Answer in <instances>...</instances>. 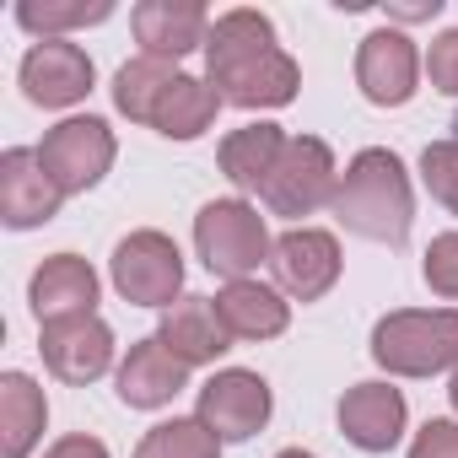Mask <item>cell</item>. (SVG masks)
I'll return each instance as SVG.
<instances>
[{
    "mask_svg": "<svg viewBox=\"0 0 458 458\" xmlns=\"http://www.w3.org/2000/svg\"><path fill=\"white\" fill-rule=\"evenodd\" d=\"M205 71L221 103L238 108H286L297 98V60L276 44L270 17L259 12H226L210 22Z\"/></svg>",
    "mask_w": 458,
    "mask_h": 458,
    "instance_id": "cell-1",
    "label": "cell"
},
{
    "mask_svg": "<svg viewBox=\"0 0 458 458\" xmlns=\"http://www.w3.org/2000/svg\"><path fill=\"white\" fill-rule=\"evenodd\" d=\"M329 210L340 216L345 233L399 249L410 238V221H415V199H410V178H404L399 157L383 151V146H367L340 173V189H335Z\"/></svg>",
    "mask_w": 458,
    "mask_h": 458,
    "instance_id": "cell-2",
    "label": "cell"
},
{
    "mask_svg": "<svg viewBox=\"0 0 458 458\" xmlns=\"http://www.w3.org/2000/svg\"><path fill=\"white\" fill-rule=\"evenodd\" d=\"M372 361L399 377H431L458 361V308L437 313H388L372 329Z\"/></svg>",
    "mask_w": 458,
    "mask_h": 458,
    "instance_id": "cell-3",
    "label": "cell"
},
{
    "mask_svg": "<svg viewBox=\"0 0 458 458\" xmlns=\"http://www.w3.org/2000/svg\"><path fill=\"white\" fill-rule=\"evenodd\" d=\"M194 249L205 259L210 276L226 281H249L259 270V259L270 254V233H265V216L243 199H210L194 216Z\"/></svg>",
    "mask_w": 458,
    "mask_h": 458,
    "instance_id": "cell-4",
    "label": "cell"
},
{
    "mask_svg": "<svg viewBox=\"0 0 458 458\" xmlns=\"http://www.w3.org/2000/svg\"><path fill=\"white\" fill-rule=\"evenodd\" d=\"M335 189H340V178H335V151H329L324 140L302 135V140H286V151H281V162H276V173H270V183H265L259 194H265L270 216L297 221V216H313L318 205H329Z\"/></svg>",
    "mask_w": 458,
    "mask_h": 458,
    "instance_id": "cell-5",
    "label": "cell"
},
{
    "mask_svg": "<svg viewBox=\"0 0 458 458\" xmlns=\"http://www.w3.org/2000/svg\"><path fill=\"white\" fill-rule=\"evenodd\" d=\"M114 286L135 308H173L183 292V254L162 233H130L114 249Z\"/></svg>",
    "mask_w": 458,
    "mask_h": 458,
    "instance_id": "cell-6",
    "label": "cell"
},
{
    "mask_svg": "<svg viewBox=\"0 0 458 458\" xmlns=\"http://www.w3.org/2000/svg\"><path fill=\"white\" fill-rule=\"evenodd\" d=\"M38 162L60 183V194H87L114 167V130L103 119H65L44 135Z\"/></svg>",
    "mask_w": 458,
    "mask_h": 458,
    "instance_id": "cell-7",
    "label": "cell"
},
{
    "mask_svg": "<svg viewBox=\"0 0 458 458\" xmlns=\"http://www.w3.org/2000/svg\"><path fill=\"white\" fill-rule=\"evenodd\" d=\"M221 442H249L265 420H270V383L259 372H216L205 388H199V415Z\"/></svg>",
    "mask_w": 458,
    "mask_h": 458,
    "instance_id": "cell-8",
    "label": "cell"
},
{
    "mask_svg": "<svg viewBox=\"0 0 458 458\" xmlns=\"http://www.w3.org/2000/svg\"><path fill=\"white\" fill-rule=\"evenodd\" d=\"M270 270H276L286 297L318 302L340 281V243L329 233H318V226H292V233L270 249Z\"/></svg>",
    "mask_w": 458,
    "mask_h": 458,
    "instance_id": "cell-9",
    "label": "cell"
},
{
    "mask_svg": "<svg viewBox=\"0 0 458 458\" xmlns=\"http://www.w3.org/2000/svg\"><path fill=\"white\" fill-rule=\"evenodd\" d=\"M415 76H420V55L404 33L394 28H377L361 38V55H356V87L367 92V103L377 108H399L415 98Z\"/></svg>",
    "mask_w": 458,
    "mask_h": 458,
    "instance_id": "cell-10",
    "label": "cell"
},
{
    "mask_svg": "<svg viewBox=\"0 0 458 458\" xmlns=\"http://www.w3.org/2000/svg\"><path fill=\"white\" fill-rule=\"evenodd\" d=\"M44 361L55 377L65 383H98L114 361V329L98 318V313H81V318H60V324H44Z\"/></svg>",
    "mask_w": 458,
    "mask_h": 458,
    "instance_id": "cell-11",
    "label": "cell"
},
{
    "mask_svg": "<svg viewBox=\"0 0 458 458\" xmlns=\"http://www.w3.org/2000/svg\"><path fill=\"white\" fill-rule=\"evenodd\" d=\"M60 183L44 173V162H38V151H28V146H17V151H6L0 157V221L6 226H44V221H55L60 216Z\"/></svg>",
    "mask_w": 458,
    "mask_h": 458,
    "instance_id": "cell-12",
    "label": "cell"
},
{
    "mask_svg": "<svg viewBox=\"0 0 458 458\" xmlns=\"http://www.w3.org/2000/svg\"><path fill=\"white\" fill-rule=\"evenodd\" d=\"M22 92L38 108H71L92 92V60L65 38H44L22 60Z\"/></svg>",
    "mask_w": 458,
    "mask_h": 458,
    "instance_id": "cell-13",
    "label": "cell"
},
{
    "mask_svg": "<svg viewBox=\"0 0 458 458\" xmlns=\"http://www.w3.org/2000/svg\"><path fill=\"white\" fill-rule=\"evenodd\" d=\"M340 431L361 453H388L404 437V394L388 383H356L340 399Z\"/></svg>",
    "mask_w": 458,
    "mask_h": 458,
    "instance_id": "cell-14",
    "label": "cell"
},
{
    "mask_svg": "<svg viewBox=\"0 0 458 458\" xmlns=\"http://www.w3.org/2000/svg\"><path fill=\"white\" fill-rule=\"evenodd\" d=\"M130 22L151 60H178L210 38V17L199 0H140Z\"/></svg>",
    "mask_w": 458,
    "mask_h": 458,
    "instance_id": "cell-15",
    "label": "cell"
},
{
    "mask_svg": "<svg viewBox=\"0 0 458 458\" xmlns=\"http://www.w3.org/2000/svg\"><path fill=\"white\" fill-rule=\"evenodd\" d=\"M189 388V367L162 340H135L119 367V399L130 410H162Z\"/></svg>",
    "mask_w": 458,
    "mask_h": 458,
    "instance_id": "cell-16",
    "label": "cell"
},
{
    "mask_svg": "<svg viewBox=\"0 0 458 458\" xmlns=\"http://www.w3.org/2000/svg\"><path fill=\"white\" fill-rule=\"evenodd\" d=\"M28 297H33L38 324L81 318V313H92V308H98V276H92V265H87V259H76V254H55V259H44V265H38V276H33Z\"/></svg>",
    "mask_w": 458,
    "mask_h": 458,
    "instance_id": "cell-17",
    "label": "cell"
},
{
    "mask_svg": "<svg viewBox=\"0 0 458 458\" xmlns=\"http://www.w3.org/2000/svg\"><path fill=\"white\" fill-rule=\"evenodd\" d=\"M157 340L183 361V367H199V361H216L226 345H233V335H226L221 313L210 297H178L167 313H162V329Z\"/></svg>",
    "mask_w": 458,
    "mask_h": 458,
    "instance_id": "cell-18",
    "label": "cell"
},
{
    "mask_svg": "<svg viewBox=\"0 0 458 458\" xmlns=\"http://www.w3.org/2000/svg\"><path fill=\"white\" fill-rule=\"evenodd\" d=\"M216 313H221V324H226L233 340H276L292 324L281 292H270L259 281H226V292L216 297Z\"/></svg>",
    "mask_w": 458,
    "mask_h": 458,
    "instance_id": "cell-19",
    "label": "cell"
},
{
    "mask_svg": "<svg viewBox=\"0 0 458 458\" xmlns=\"http://www.w3.org/2000/svg\"><path fill=\"white\" fill-rule=\"evenodd\" d=\"M281 151H286L281 124H243V130H233V135L221 140V173L233 178V189L259 194V189L270 183Z\"/></svg>",
    "mask_w": 458,
    "mask_h": 458,
    "instance_id": "cell-20",
    "label": "cell"
},
{
    "mask_svg": "<svg viewBox=\"0 0 458 458\" xmlns=\"http://www.w3.org/2000/svg\"><path fill=\"white\" fill-rule=\"evenodd\" d=\"M44 420H49V404H44V388L28 372L0 377V453L28 458L33 442L44 437Z\"/></svg>",
    "mask_w": 458,
    "mask_h": 458,
    "instance_id": "cell-21",
    "label": "cell"
},
{
    "mask_svg": "<svg viewBox=\"0 0 458 458\" xmlns=\"http://www.w3.org/2000/svg\"><path fill=\"white\" fill-rule=\"evenodd\" d=\"M216 108H221V98H216L210 81H199V76H178V81L162 92L151 124H157L167 140H194V135H205V130L216 124Z\"/></svg>",
    "mask_w": 458,
    "mask_h": 458,
    "instance_id": "cell-22",
    "label": "cell"
},
{
    "mask_svg": "<svg viewBox=\"0 0 458 458\" xmlns=\"http://www.w3.org/2000/svg\"><path fill=\"white\" fill-rule=\"evenodd\" d=\"M178 81V71L167 65V60H151V55H140V60H130L119 76H114V103H119V114H130L135 124H151L157 119V103H162V92Z\"/></svg>",
    "mask_w": 458,
    "mask_h": 458,
    "instance_id": "cell-23",
    "label": "cell"
},
{
    "mask_svg": "<svg viewBox=\"0 0 458 458\" xmlns=\"http://www.w3.org/2000/svg\"><path fill=\"white\" fill-rule=\"evenodd\" d=\"M108 17H114V0H22L17 6V22L28 33H44V38H60L71 28H92Z\"/></svg>",
    "mask_w": 458,
    "mask_h": 458,
    "instance_id": "cell-24",
    "label": "cell"
},
{
    "mask_svg": "<svg viewBox=\"0 0 458 458\" xmlns=\"http://www.w3.org/2000/svg\"><path fill=\"white\" fill-rule=\"evenodd\" d=\"M135 458H221V437L205 420H162L146 431Z\"/></svg>",
    "mask_w": 458,
    "mask_h": 458,
    "instance_id": "cell-25",
    "label": "cell"
},
{
    "mask_svg": "<svg viewBox=\"0 0 458 458\" xmlns=\"http://www.w3.org/2000/svg\"><path fill=\"white\" fill-rule=\"evenodd\" d=\"M420 178L431 189V199H442L458 216V140H437L420 151Z\"/></svg>",
    "mask_w": 458,
    "mask_h": 458,
    "instance_id": "cell-26",
    "label": "cell"
},
{
    "mask_svg": "<svg viewBox=\"0 0 458 458\" xmlns=\"http://www.w3.org/2000/svg\"><path fill=\"white\" fill-rule=\"evenodd\" d=\"M426 286L447 302H458V233H442L431 238L426 249Z\"/></svg>",
    "mask_w": 458,
    "mask_h": 458,
    "instance_id": "cell-27",
    "label": "cell"
},
{
    "mask_svg": "<svg viewBox=\"0 0 458 458\" xmlns=\"http://www.w3.org/2000/svg\"><path fill=\"white\" fill-rule=\"evenodd\" d=\"M426 76H431V87H437V92L458 98V28H453V33H442V38L431 44V55H426Z\"/></svg>",
    "mask_w": 458,
    "mask_h": 458,
    "instance_id": "cell-28",
    "label": "cell"
},
{
    "mask_svg": "<svg viewBox=\"0 0 458 458\" xmlns=\"http://www.w3.org/2000/svg\"><path fill=\"white\" fill-rule=\"evenodd\" d=\"M410 458H458V420H426Z\"/></svg>",
    "mask_w": 458,
    "mask_h": 458,
    "instance_id": "cell-29",
    "label": "cell"
},
{
    "mask_svg": "<svg viewBox=\"0 0 458 458\" xmlns=\"http://www.w3.org/2000/svg\"><path fill=\"white\" fill-rule=\"evenodd\" d=\"M44 458H108V447H103L98 437H65V442H55Z\"/></svg>",
    "mask_w": 458,
    "mask_h": 458,
    "instance_id": "cell-30",
    "label": "cell"
},
{
    "mask_svg": "<svg viewBox=\"0 0 458 458\" xmlns=\"http://www.w3.org/2000/svg\"><path fill=\"white\" fill-rule=\"evenodd\" d=\"M437 12H442V0H388L394 22H431Z\"/></svg>",
    "mask_w": 458,
    "mask_h": 458,
    "instance_id": "cell-31",
    "label": "cell"
},
{
    "mask_svg": "<svg viewBox=\"0 0 458 458\" xmlns=\"http://www.w3.org/2000/svg\"><path fill=\"white\" fill-rule=\"evenodd\" d=\"M276 458H313L308 447H286V453H276Z\"/></svg>",
    "mask_w": 458,
    "mask_h": 458,
    "instance_id": "cell-32",
    "label": "cell"
},
{
    "mask_svg": "<svg viewBox=\"0 0 458 458\" xmlns=\"http://www.w3.org/2000/svg\"><path fill=\"white\" fill-rule=\"evenodd\" d=\"M447 399H453V410H458V372H453V383H447Z\"/></svg>",
    "mask_w": 458,
    "mask_h": 458,
    "instance_id": "cell-33",
    "label": "cell"
}]
</instances>
